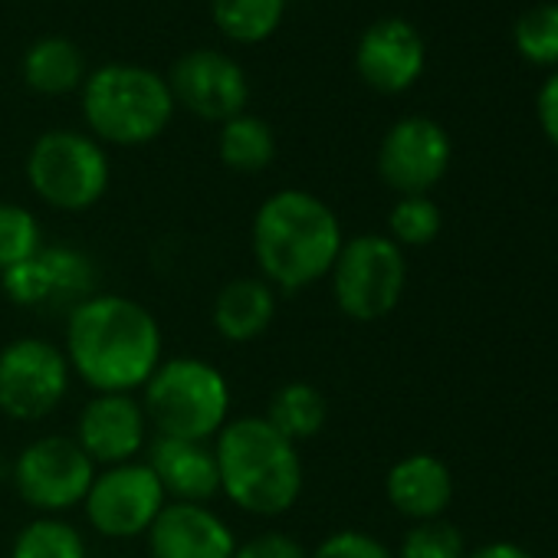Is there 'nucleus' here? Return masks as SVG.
Returning a JSON list of instances; mask_svg holds the SVG:
<instances>
[{"instance_id":"obj_21","label":"nucleus","mask_w":558,"mask_h":558,"mask_svg":"<svg viewBox=\"0 0 558 558\" xmlns=\"http://www.w3.org/2000/svg\"><path fill=\"white\" fill-rule=\"evenodd\" d=\"M279 434L293 444H303V440H313L326 421H329V404H326V395L310 385V381H287L279 385L266 404V414H263Z\"/></svg>"},{"instance_id":"obj_25","label":"nucleus","mask_w":558,"mask_h":558,"mask_svg":"<svg viewBox=\"0 0 558 558\" xmlns=\"http://www.w3.org/2000/svg\"><path fill=\"white\" fill-rule=\"evenodd\" d=\"M44 246V227L37 214L21 204L0 201V276L21 266Z\"/></svg>"},{"instance_id":"obj_16","label":"nucleus","mask_w":558,"mask_h":558,"mask_svg":"<svg viewBox=\"0 0 558 558\" xmlns=\"http://www.w3.org/2000/svg\"><path fill=\"white\" fill-rule=\"evenodd\" d=\"M424 40L421 34L401 21V17H385L378 24H372L362 40H359V53H355V66L359 76L385 96L404 93L417 83V76L424 73Z\"/></svg>"},{"instance_id":"obj_24","label":"nucleus","mask_w":558,"mask_h":558,"mask_svg":"<svg viewBox=\"0 0 558 558\" xmlns=\"http://www.w3.org/2000/svg\"><path fill=\"white\" fill-rule=\"evenodd\" d=\"M287 0H210L214 24L236 44L266 40L283 21Z\"/></svg>"},{"instance_id":"obj_23","label":"nucleus","mask_w":558,"mask_h":558,"mask_svg":"<svg viewBox=\"0 0 558 558\" xmlns=\"http://www.w3.org/2000/svg\"><path fill=\"white\" fill-rule=\"evenodd\" d=\"M11 558H89V548L83 532L63 515H37L17 532Z\"/></svg>"},{"instance_id":"obj_13","label":"nucleus","mask_w":558,"mask_h":558,"mask_svg":"<svg viewBox=\"0 0 558 558\" xmlns=\"http://www.w3.org/2000/svg\"><path fill=\"white\" fill-rule=\"evenodd\" d=\"M148 427L151 424L142 408V398L125 391H102L83 404L73 440L96 466H116L138 460V453L151 440Z\"/></svg>"},{"instance_id":"obj_9","label":"nucleus","mask_w":558,"mask_h":558,"mask_svg":"<svg viewBox=\"0 0 558 558\" xmlns=\"http://www.w3.org/2000/svg\"><path fill=\"white\" fill-rule=\"evenodd\" d=\"M96 463L66 434H47L31 440L14 460V489L40 515H63L83 506Z\"/></svg>"},{"instance_id":"obj_10","label":"nucleus","mask_w":558,"mask_h":558,"mask_svg":"<svg viewBox=\"0 0 558 558\" xmlns=\"http://www.w3.org/2000/svg\"><path fill=\"white\" fill-rule=\"evenodd\" d=\"M165 506H168V496L145 460L99 466L83 499L89 529L116 542L145 535Z\"/></svg>"},{"instance_id":"obj_5","label":"nucleus","mask_w":558,"mask_h":558,"mask_svg":"<svg viewBox=\"0 0 558 558\" xmlns=\"http://www.w3.org/2000/svg\"><path fill=\"white\" fill-rule=\"evenodd\" d=\"M83 116L96 138L109 145H145L168 129L174 96L158 73L135 63H109L86 80Z\"/></svg>"},{"instance_id":"obj_27","label":"nucleus","mask_w":558,"mask_h":558,"mask_svg":"<svg viewBox=\"0 0 558 558\" xmlns=\"http://www.w3.org/2000/svg\"><path fill=\"white\" fill-rule=\"evenodd\" d=\"M515 50L538 66H558V4L529 8L512 31Z\"/></svg>"},{"instance_id":"obj_8","label":"nucleus","mask_w":558,"mask_h":558,"mask_svg":"<svg viewBox=\"0 0 558 558\" xmlns=\"http://www.w3.org/2000/svg\"><path fill=\"white\" fill-rule=\"evenodd\" d=\"M73 368L63 345L21 336L0 349V414L34 424L50 417L70 395Z\"/></svg>"},{"instance_id":"obj_7","label":"nucleus","mask_w":558,"mask_h":558,"mask_svg":"<svg viewBox=\"0 0 558 558\" xmlns=\"http://www.w3.org/2000/svg\"><path fill=\"white\" fill-rule=\"evenodd\" d=\"M109 155L83 132H47L27 155V181L37 197L57 210L83 214L109 191Z\"/></svg>"},{"instance_id":"obj_32","label":"nucleus","mask_w":558,"mask_h":558,"mask_svg":"<svg viewBox=\"0 0 558 558\" xmlns=\"http://www.w3.org/2000/svg\"><path fill=\"white\" fill-rule=\"evenodd\" d=\"M463 558H532V555L515 542H489V545H480V548L466 551Z\"/></svg>"},{"instance_id":"obj_22","label":"nucleus","mask_w":558,"mask_h":558,"mask_svg":"<svg viewBox=\"0 0 558 558\" xmlns=\"http://www.w3.org/2000/svg\"><path fill=\"white\" fill-rule=\"evenodd\" d=\"M217 155H220V161L230 171L256 174V171L272 165V158H276V135H272V129L259 116L240 112V116H233V119H227L220 125Z\"/></svg>"},{"instance_id":"obj_2","label":"nucleus","mask_w":558,"mask_h":558,"mask_svg":"<svg viewBox=\"0 0 558 558\" xmlns=\"http://www.w3.org/2000/svg\"><path fill=\"white\" fill-rule=\"evenodd\" d=\"M345 243L339 214L313 191L283 187L269 194L250 227V246L259 279L276 293H303L329 279Z\"/></svg>"},{"instance_id":"obj_6","label":"nucleus","mask_w":558,"mask_h":558,"mask_svg":"<svg viewBox=\"0 0 558 558\" xmlns=\"http://www.w3.org/2000/svg\"><path fill=\"white\" fill-rule=\"evenodd\" d=\"M332 300L352 323L391 316L408 287V256L385 233L349 236L329 269Z\"/></svg>"},{"instance_id":"obj_30","label":"nucleus","mask_w":558,"mask_h":558,"mask_svg":"<svg viewBox=\"0 0 558 558\" xmlns=\"http://www.w3.org/2000/svg\"><path fill=\"white\" fill-rule=\"evenodd\" d=\"M233 558H310V548L300 538H293L290 532L263 529V532L236 542Z\"/></svg>"},{"instance_id":"obj_18","label":"nucleus","mask_w":558,"mask_h":558,"mask_svg":"<svg viewBox=\"0 0 558 558\" xmlns=\"http://www.w3.org/2000/svg\"><path fill=\"white\" fill-rule=\"evenodd\" d=\"M385 496L411 522L440 519L453 499L450 466L434 453H408L385 476Z\"/></svg>"},{"instance_id":"obj_19","label":"nucleus","mask_w":558,"mask_h":558,"mask_svg":"<svg viewBox=\"0 0 558 558\" xmlns=\"http://www.w3.org/2000/svg\"><path fill=\"white\" fill-rule=\"evenodd\" d=\"M279 293L259 276H236L223 283L210 306L214 332L230 345H246L266 336L276 319Z\"/></svg>"},{"instance_id":"obj_28","label":"nucleus","mask_w":558,"mask_h":558,"mask_svg":"<svg viewBox=\"0 0 558 558\" xmlns=\"http://www.w3.org/2000/svg\"><path fill=\"white\" fill-rule=\"evenodd\" d=\"M463 555H466V538L444 515L414 522L395 551V558H463Z\"/></svg>"},{"instance_id":"obj_11","label":"nucleus","mask_w":558,"mask_h":558,"mask_svg":"<svg viewBox=\"0 0 558 558\" xmlns=\"http://www.w3.org/2000/svg\"><path fill=\"white\" fill-rule=\"evenodd\" d=\"M96 263L89 253L57 243L40 246L31 259L8 269L0 276V290L14 306L34 310V313H53V310H76L86 296L96 293Z\"/></svg>"},{"instance_id":"obj_29","label":"nucleus","mask_w":558,"mask_h":558,"mask_svg":"<svg viewBox=\"0 0 558 558\" xmlns=\"http://www.w3.org/2000/svg\"><path fill=\"white\" fill-rule=\"evenodd\" d=\"M310 558H395V551L362 529H336L310 551Z\"/></svg>"},{"instance_id":"obj_31","label":"nucleus","mask_w":558,"mask_h":558,"mask_svg":"<svg viewBox=\"0 0 558 558\" xmlns=\"http://www.w3.org/2000/svg\"><path fill=\"white\" fill-rule=\"evenodd\" d=\"M538 122H542V132L548 135V142L558 148V70L538 89Z\"/></svg>"},{"instance_id":"obj_20","label":"nucleus","mask_w":558,"mask_h":558,"mask_svg":"<svg viewBox=\"0 0 558 558\" xmlns=\"http://www.w3.org/2000/svg\"><path fill=\"white\" fill-rule=\"evenodd\" d=\"M86 76V57L66 37H44L24 57V80L40 96H66Z\"/></svg>"},{"instance_id":"obj_14","label":"nucleus","mask_w":558,"mask_h":558,"mask_svg":"<svg viewBox=\"0 0 558 558\" xmlns=\"http://www.w3.org/2000/svg\"><path fill=\"white\" fill-rule=\"evenodd\" d=\"M168 89L174 102L207 122H227L246 109L250 83L240 63L217 50H191L171 66Z\"/></svg>"},{"instance_id":"obj_15","label":"nucleus","mask_w":558,"mask_h":558,"mask_svg":"<svg viewBox=\"0 0 558 558\" xmlns=\"http://www.w3.org/2000/svg\"><path fill=\"white\" fill-rule=\"evenodd\" d=\"M151 558H233L230 522L204 502H168L145 532Z\"/></svg>"},{"instance_id":"obj_1","label":"nucleus","mask_w":558,"mask_h":558,"mask_svg":"<svg viewBox=\"0 0 558 558\" xmlns=\"http://www.w3.org/2000/svg\"><path fill=\"white\" fill-rule=\"evenodd\" d=\"M63 352L73 378L89 385L93 395H135L165 362V336L148 306L96 290L66 313Z\"/></svg>"},{"instance_id":"obj_3","label":"nucleus","mask_w":558,"mask_h":558,"mask_svg":"<svg viewBox=\"0 0 558 558\" xmlns=\"http://www.w3.org/2000/svg\"><path fill=\"white\" fill-rule=\"evenodd\" d=\"M220 473V496L263 519L290 512L306 486L303 457L263 414L230 417L210 440Z\"/></svg>"},{"instance_id":"obj_17","label":"nucleus","mask_w":558,"mask_h":558,"mask_svg":"<svg viewBox=\"0 0 558 558\" xmlns=\"http://www.w3.org/2000/svg\"><path fill=\"white\" fill-rule=\"evenodd\" d=\"M145 450H148L145 463L158 476L168 502H204V506H210V499L220 496V473H217V460H214V444L155 434Z\"/></svg>"},{"instance_id":"obj_26","label":"nucleus","mask_w":558,"mask_h":558,"mask_svg":"<svg viewBox=\"0 0 558 558\" xmlns=\"http://www.w3.org/2000/svg\"><path fill=\"white\" fill-rule=\"evenodd\" d=\"M440 227H444L440 207L427 194H408L388 214V236L401 250L404 246H427V243H434Z\"/></svg>"},{"instance_id":"obj_12","label":"nucleus","mask_w":558,"mask_h":558,"mask_svg":"<svg viewBox=\"0 0 558 558\" xmlns=\"http://www.w3.org/2000/svg\"><path fill=\"white\" fill-rule=\"evenodd\" d=\"M447 168L450 138L434 119L408 116L385 132L378 148V174L401 197L427 194L434 184L444 181Z\"/></svg>"},{"instance_id":"obj_4","label":"nucleus","mask_w":558,"mask_h":558,"mask_svg":"<svg viewBox=\"0 0 558 558\" xmlns=\"http://www.w3.org/2000/svg\"><path fill=\"white\" fill-rule=\"evenodd\" d=\"M142 408L155 434L210 444L230 421V381L207 359H165L142 388Z\"/></svg>"}]
</instances>
